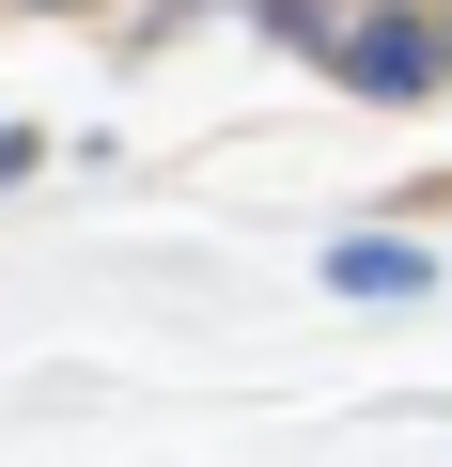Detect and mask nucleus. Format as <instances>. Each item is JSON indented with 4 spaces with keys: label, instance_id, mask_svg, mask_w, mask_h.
Segmentation results:
<instances>
[{
    "label": "nucleus",
    "instance_id": "f257e3e1",
    "mask_svg": "<svg viewBox=\"0 0 452 467\" xmlns=\"http://www.w3.org/2000/svg\"><path fill=\"white\" fill-rule=\"evenodd\" d=\"M328 63H343V78H374V94H421V78H452V16H374V32H328Z\"/></svg>",
    "mask_w": 452,
    "mask_h": 467
},
{
    "label": "nucleus",
    "instance_id": "f03ea898",
    "mask_svg": "<svg viewBox=\"0 0 452 467\" xmlns=\"http://www.w3.org/2000/svg\"><path fill=\"white\" fill-rule=\"evenodd\" d=\"M328 281H343V296H421L436 265H421V250H390V234H359V250H328Z\"/></svg>",
    "mask_w": 452,
    "mask_h": 467
}]
</instances>
